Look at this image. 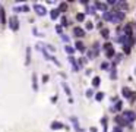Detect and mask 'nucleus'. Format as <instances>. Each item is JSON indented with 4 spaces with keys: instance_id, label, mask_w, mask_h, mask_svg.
I'll list each match as a JSON object with an SVG mask.
<instances>
[{
    "instance_id": "nucleus-1",
    "label": "nucleus",
    "mask_w": 136,
    "mask_h": 132,
    "mask_svg": "<svg viewBox=\"0 0 136 132\" xmlns=\"http://www.w3.org/2000/svg\"><path fill=\"white\" fill-rule=\"evenodd\" d=\"M122 118H123V119H125V122L129 125V123H132V122H133V120L136 119V113L130 112V110H127V112H123Z\"/></svg>"
},
{
    "instance_id": "nucleus-2",
    "label": "nucleus",
    "mask_w": 136,
    "mask_h": 132,
    "mask_svg": "<svg viewBox=\"0 0 136 132\" xmlns=\"http://www.w3.org/2000/svg\"><path fill=\"white\" fill-rule=\"evenodd\" d=\"M9 26L12 31H18L19 29V19L16 16H10L9 18Z\"/></svg>"
},
{
    "instance_id": "nucleus-3",
    "label": "nucleus",
    "mask_w": 136,
    "mask_h": 132,
    "mask_svg": "<svg viewBox=\"0 0 136 132\" xmlns=\"http://www.w3.org/2000/svg\"><path fill=\"white\" fill-rule=\"evenodd\" d=\"M34 10L37 12L38 16H44V15L47 13V9H45L44 6H41V4H34Z\"/></svg>"
},
{
    "instance_id": "nucleus-4",
    "label": "nucleus",
    "mask_w": 136,
    "mask_h": 132,
    "mask_svg": "<svg viewBox=\"0 0 136 132\" xmlns=\"http://www.w3.org/2000/svg\"><path fill=\"white\" fill-rule=\"evenodd\" d=\"M103 19H104V21H111V22H113V19H114V12H105L104 16H103Z\"/></svg>"
},
{
    "instance_id": "nucleus-5",
    "label": "nucleus",
    "mask_w": 136,
    "mask_h": 132,
    "mask_svg": "<svg viewBox=\"0 0 136 132\" xmlns=\"http://www.w3.org/2000/svg\"><path fill=\"white\" fill-rule=\"evenodd\" d=\"M6 13H4V9H3V6L0 4V24H6Z\"/></svg>"
},
{
    "instance_id": "nucleus-6",
    "label": "nucleus",
    "mask_w": 136,
    "mask_h": 132,
    "mask_svg": "<svg viewBox=\"0 0 136 132\" xmlns=\"http://www.w3.org/2000/svg\"><path fill=\"white\" fill-rule=\"evenodd\" d=\"M132 29H133V25H132V24H127V25L125 26V34H126L127 37H132Z\"/></svg>"
},
{
    "instance_id": "nucleus-7",
    "label": "nucleus",
    "mask_w": 136,
    "mask_h": 132,
    "mask_svg": "<svg viewBox=\"0 0 136 132\" xmlns=\"http://www.w3.org/2000/svg\"><path fill=\"white\" fill-rule=\"evenodd\" d=\"M50 128H51L53 131H57V129H63V123H60V122H53Z\"/></svg>"
},
{
    "instance_id": "nucleus-8",
    "label": "nucleus",
    "mask_w": 136,
    "mask_h": 132,
    "mask_svg": "<svg viewBox=\"0 0 136 132\" xmlns=\"http://www.w3.org/2000/svg\"><path fill=\"white\" fill-rule=\"evenodd\" d=\"M73 34H75L76 37H84V35H85V31H84L82 28H75V29H73Z\"/></svg>"
},
{
    "instance_id": "nucleus-9",
    "label": "nucleus",
    "mask_w": 136,
    "mask_h": 132,
    "mask_svg": "<svg viewBox=\"0 0 136 132\" xmlns=\"http://www.w3.org/2000/svg\"><path fill=\"white\" fill-rule=\"evenodd\" d=\"M59 13H60V10H59V9H53V10L50 12L51 19H57V18H59Z\"/></svg>"
},
{
    "instance_id": "nucleus-10",
    "label": "nucleus",
    "mask_w": 136,
    "mask_h": 132,
    "mask_svg": "<svg viewBox=\"0 0 136 132\" xmlns=\"http://www.w3.org/2000/svg\"><path fill=\"white\" fill-rule=\"evenodd\" d=\"M32 90L34 91H38V85H37V75L32 73Z\"/></svg>"
},
{
    "instance_id": "nucleus-11",
    "label": "nucleus",
    "mask_w": 136,
    "mask_h": 132,
    "mask_svg": "<svg viewBox=\"0 0 136 132\" xmlns=\"http://www.w3.org/2000/svg\"><path fill=\"white\" fill-rule=\"evenodd\" d=\"M70 120L73 122V126H75V129H76V131H78V132H84L81 128H79V125H78V119H76V118H70Z\"/></svg>"
},
{
    "instance_id": "nucleus-12",
    "label": "nucleus",
    "mask_w": 136,
    "mask_h": 132,
    "mask_svg": "<svg viewBox=\"0 0 136 132\" xmlns=\"http://www.w3.org/2000/svg\"><path fill=\"white\" fill-rule=\"evenodd\" d=\"M29 62H31V47H28V48H26V60H25V65L28 66V65H29Z\"/></svg>"
},
{
    "instance_id": "nucleus-13",
    "label": "nucleus",
    "mask_w": 136,
    "mask_h": 132,
    "mask_svg": "<svg viewBox=\"0 0 136 132\" xmlns=\"http://www.w3.org/2000/svg\"><path fill=\"white\" fill-rule=\"evenodd\" d=\"M76 48H78L79 51L84 53V51H85V46H84V43H82V41H76Z\"/></svg>"
},
{
    "instance_id": "nucleus-14",
    "label": "nucleus",
    "mask_w": 136,
    "mask_h": 132,
    "mask_svg": "<svg viewBox=\"0 0 136 132\" xmlns=\"http://www.w3.org/2000/svg\"><path fill=\"white\" fill-rule=\"evenodd\" d=\"M123 96H125L126 98H132V91H130L129 88H123Z\"/></svg>"
},
{
    "instance_id": "nucleus-15",
    "label": "nucleus",
    "mask_w": 136,
    "mask_h": 132,
    "mask_svg": "<svg viewBox=\"0 0 136 132\" xmlns=\"http://www.w3.org/2000/svg\"><path fill=\"white\" fill-rule=\"evenodd\" d=\"M114 54H116V53H114V48H108V50H105V56H107L108 59H111Z\"/></svg>"
},
{
    "instance_id": "nucleus-16",
    "label": "nucleus",
    "mask_w": 136,
    "mask_h": 132,
    "mask_svg": "<svg viewBox=\"0 0 136 132\" xmlns=\"http://www.w3.org/2000/svg\"><path fill=\"white\" fill-rule=\"evenodd\" d=\"M69 60H70V63H72V65H73V71H75V72H76V71H79V66H78V65H76V60H75V59H73V57H72V56H70V57H69Z\"/></svg>"
},
{
    "instance_id": "nucleus-17",
    "label": "nucleus",
    "mask_w": 136,
    "mask_h": 132,
    "mask_svg": "<svg viewBox=\"0 0 136 132\" xmlns=\"http://www.w3.org/2000/svg\"><path fill=\"white\" fill-rule=\"evenodd\" d=\"M76 21H79V22L85 21V13H78L76 15Z\"/></svg>"
},
{
    "instance_id": "nucleus-18",
    "label": "nucleus",
    "mask_w": 136,
    "mask_h": 132,
    "mask_svg": "<svg viewBox=\"0 0 136 132\" xmlns=\"http://www.w3.org/2000/svg\"><path fill=\"white\" fill-rule=\"evenodd\" d=\"M100 82H101V79H100L98 76H95V78L92 79V85H94V87H98V85H100Z\"/></svg>"
},
{
    "instance_id": "nucleus-19",
    "label": "nucleus",
    "mask_w": 136,
    "mask_h": 132,
    "mask_svg": "<svg viewBox=\"0 0 136 132\" xmlns=\"http://www.w3.org/2000/svg\"><path fill=\"white\" fill-rule=\"evenodd\" d=\"M101 35H103L104 38H108V35H110V31H108V29H101Z\"/></svg>"
},
{
    "instance_id": "nucleus-20",
    "label": "nucleus",
    "mask_w": 136,
    "mask_h": 132,
    "mask_svg": "<svg viewBox=\"0 0 136 132\" xmlns=\"http://www.w3.org/2000/svg\"><path fill=\"white\" fill-rule=\"evenodd\" d=\"M64 50H66L69 54H73V53H75V48H73V47H70V46H66V47H64Z\"/></svg>"
},
{
    "instance_id": "nucleus-21",
    "label": "nucleus",
    "mask_w": 136,
    "mask_h": 132,
    "mask_svg": "<svg viewBox=\"0 0 136 132\" xmlns=\"http://www.w3.org/2000/svg\"><path fill=\"white\" fill-rule=\"evenodd\" d=\"M63 88H64V93H66L67 96H70V88H69V85H67V84H63Z\"/></svg>"
},
{
    "instance_id": "nucleus-22",
    "label": "nucleus",
    "mask_w": 136,
    "mask_h": 132,
    "mask_svg": "<svg viewBox=\"0 0 136 132\" xmlns=\"http://www.w3.org/2000/svg\"><path fill=\"white\" fill-rule=\"evenodd\" d=\"M66 9H67V4H66V3H62V4H60V7H59V10H60V12H64Z\"/></svg>"
},
{
    "instance_id": "nucleus-23",
    "label": "nucleus",
    "mask_w": 136,
    "mask_h": 132,
    "mask_svg": "<svg viewBox=\"0 0 136 132\" xmlns=\"http://www.w3.org/2000/svg\"><path fill=\"white\" fill-rule=\"evenodd\" d=\"M103 97H104V94H103V93H98V94L95 96V98H97L98 101H101V100H103Z\"/></svg>"
},
{
    "instance_id": "nucleus-24",
    "label": "nucleus",
    "mask_w": 136,
    "mask_h": 132,
    "mask_svg": "<svg viewBox=\"0 0 136 132\" xmlns=\"http://www.w3.org/2000/svg\"><path fill=\"white\" fill-rule=\"evenodd\" d=\"M56 31H57V34H62L63 31H62V25H57L56 26Z\"/></svg>"
},
{
    "instance_id": "nucleus-25",
    "label": "nucleus",
    "mask_w": 136,
    "mask_h": 132,
    "mask_svg": "<svg viewBox=\"0 0 136 132\" xmlns=\"http://www.w3.org/2000/svg\"><path fill=\"white\" fill-rule=\"evenodd\" d=\"M22 12H29V7H28L26 4H23V6H22Z\"/></svg>"
},
{
    "instance_id": "nucleus-26",
    "label": "nucleus",
    "mask_w": 136,
    "mask_h": 132,
    "mask_svg": "<svg viewBox=\"0 0 136 132\" xmlns=\"http://www.w3.org/2000/svg\"><path fill=\"white\" fill-rule=\"evenodd\" d=\"M67 24H69V22L66 21V18H62V25H63V26H66Z\"/></svg>"
},
{
    "instance_id": "nucleus-27",
    "label": "nucleus",
    "mask_w": 136,
    "mask_h": 132,
    "mask_svg": "<svg viewBox=\"0 0 136 132\" xmlns=\"http://www.w3.org/2000/svg\"><path fill=\"white\" fill-rule=\"evenodd\" d=\"M92 26H94V25H92L91 22H86V29H92Z\"/></svg>"
},
{
    "instance_id": "nucleus-28",
    "label": "nucleus",
    "mask_w": 136,
    "mask_h": 132,
    "mask_svg": "<svg viewBox=\"0 0 136 132\" xmlns=\"http://www.w3.org/2000/svg\"><path fill=\"white\" fill-rule=\"evenodd\" d=\"M13 10H15V12H22V7H19V6H16V7H13Z\"/></svg>"
},
{
    "instance_id": "nucleus-29",
    "label": "nucleus",
    "mask_w": 136,
    "mask_h": 132,
    "mask_svg": "<svg viewBox=\"0 0 136 132\" xmlns=\"http://www.w3.org/2000/svg\"><path fill=\"white\" fill-rule=\"evenodd\" d=\"M108 66H110L108 63H103V65H101V68H103V69H108Z\"/></svg>"
},
{
    "instance_id": "nucleus-30",
    "label": "nucleus",
    "mask_w": 136,
    "mask_h": 132,
    "mask_svg": "<svg viewBox=\"0 0 136 132\" xmlns=\"http://www.w3.org/2000/svg\"><path fill=\"white\" fill-rule=\"evenodd\" d=\"M47 81H48V75H44V76H42V82H44V84H45V82H47Z\"/></svg>"
},
{
    "instance_id": "nucleus-31",
    "label": "nucleus",
    "mask_w": 136,
    "mask_h": 132,
    "mask_svg": "<svg viewBox=\"0 0 136 132\" xmlns=\"http://www.w3.org/2000/svg\"><path fill=\"white\" fill-rule=\"evenodd\" d=\"M122 106H123V104H122V101H119V103H117V106H116V109H117V110H120V109H122Z\"/></svg>"
},
{
    "instance_id": "nucleus-32",
    "label": "nucleus",
    "mask_w": 136,
    "mask_h": 132,
    "mask_svg": "<svg viewBox=\"0 0 136 132\" xmlns=\"http://www.w3.org/2000/svg\"><path fill=\"white\" fill-rule=\"evenodd\" d=\"M47 48H48V50H51V51H54V47H53V46H47Z\"/></svg>"
},
{
    "instance_id": "nucleus-33",
    "label": "nucleus",
    "mask_w": 136,
    "mask_h": 132,
    "mask_svg": "<svg viewBox=\"0 0 136 132\" xmlns=\"http://www.w3.org/2000/svg\"><path fill=\"white\" fill-rule=\"evenodd\" d=\"M114 132H122V128H116V129H114Z\"/></svg>"
}]
</instances>
